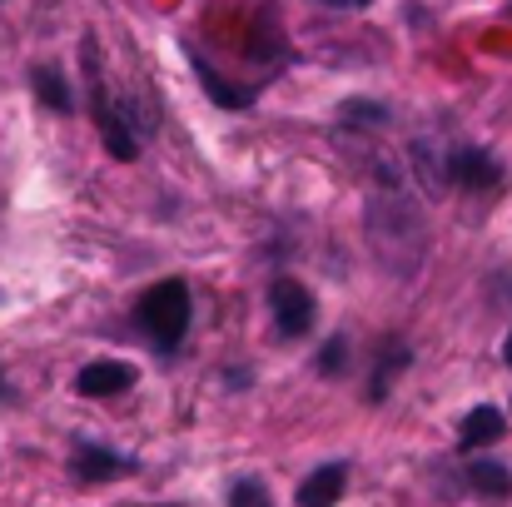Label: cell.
<instances>
[{"instance_id": "cell-1", "label": "cell", "mask_w": 512, "mask_h": 507, "mask_svg": "<svg viewBox=\"0 0 512 507\" xmlns=\"http://www.w3.org/2000/svg\"><path fill=\"white\" fill-rule=\"evenodd\" d=\"M135 319H140V329L155 338L160 348H174L184 338V329H189V289L179 279H165V284L145 289Z\"/></svg>"}, {"instance_id": "cell-2", "label": "cell", "mask_w": 512, "mask_h": 507, "mask_svg": "<svg viewBox=\"0 0 512 507\" xmlns=\"http://www.w3.org/2000/svg\"><path fill=\"white\" fill-rule=\"evenodd\" d=\"M363 229H368V244H373L378 259H388V244H398V239H413L418 244V214H413L408 199H398V189H378L368 199Z\"/></svg>"}, {"instance_id": "cell-3", "label": "cell", "mask_w": 512, "mask_h": 507, "mask_svg": "<svg viewBox=\"0 0 512 507\" xmlns=\"http://www.w3.org/2000/svg\"><path fill=\"white\" fill-rule=\"evenodd\" d=\"M269 309H274V329L284 338H304L314 329V294L299 284V279H274L269 289Z\"/></svg>"}, {"instance_id": "cell-4", "label": "cell", "mask_w": 512, "mask_h": 507, "mask_svg": "<svg viewBox=\"0 0 512 507\" xmlns=\"http://www.w3.org/2000/svg\"><path fill=\"white\" fill-rule=\"evenodd\" d=\"M135 363H120V358H100V363H85L80 368V378H75V388L85 393V398H115V393H125V388H135Z\"/></svg>"}, {"instance_id": "cell-5", "label": "cell", "mask_w": 512, "mask_h": 507, "mask_svg": "<svg viewBox=\"0 0 512 507\" xmlns=\"http://www.w3.org/2000/svg\"><path fill=\"white\" fill-rule=\"evenodd\" d=\"M95 120H100V135H105V150L115 155V160H135L140 155V140H135V130L125 125V115L115 110V100L95 85Z\"/></svg>"}, {"instance_id": "cell-6", "label": "cell", "mask_w": 512, "mask_h": 507, "mask_svg": "<svg viewBox=\"0 0 512 507\" xmlns=\"http://www.w3.org/2000/svg\"><path fill=\"white\" fill-rule=\"evenodd\" d=\"M498 179H503V169H498V160L488 150H473V145H458L453 150V184H463V189H493Z\"/></svg>"}, {"instance_id": "cell-7", "label": "cell", "mask_w": 512, "mask_h": 507, "mask_svg": "<svg viewBox=\"0 0 512 507\" xmlns=\"http://www.w3.org/2000/svg\"><path fill=\"white\" fill-rule=\"evenodd\" d=\"M70 468H75V478H80V483H110V478L130 473L135 463H130V458H120V453H105L100 443H80Z\"/></svg>"}, {"instance_id": "cell-8", "label": "cell", "mask_w": 512, "mask_h": 507, "mask_svg": "<svg viewBox=\"0 0 512 507\" xmlns=\"http://www.w3.org/2000/svg\"><path fill=\"white\" fill-rule=\"evenodd\" d=\"M343 483H348V468L343 463H324L304 478L299 488V507H334L343 498Z\"/></svg>"}, {"instance_id": "cell-9", "label": "cell", "mask_w": 512, "mask_h": 507, "mask_svg": "<svg viewBox=\"0 0 512 507\" xmlns=\"http://www.w3.org/2000/svg\"><path fill=\"white\" fill-rule=\"evenodd\" d=\"M503 433H508V423H503V413H498V408H473V413L463 418V428H458V443H463L468 453H478V448L498 443Z\"/></svg>"}, {"instance_id": "cell-10", "label": "cell", "mask_w": 512, "mask_h": 507, "mask_svg": "<svg viewBox=\"0 0 512 507\" xmlns=\"http://www.w3.org/2000/svg\"><path fill=\"white\" fill-rule=\"evenodd\" d=\"M468 488L483 493V498H508L512 473L503 468V463H473V468H468Z\"/></svg>"}, {"instance_id": "cell-11", "label": "cell", "mask_w": 512, "mask_h": 507, "mask_svg": "<svg viewBox=\"0 0 512 507\" xmlns=\"http://www.w3.org/2000/svg\"><path fill=\"white\" fill-rule=\"evenodd\" d=\"M398 368H408V348L388 343V348H383V363H378V373H373V383H368V398H373V403H383V398H388V383H393V373H398Z\"/></svg>"}, {"instance_id": "cell-12", "label": "cell", "mask_w": 512, "mask_h": 507, "mask_svg": "<svg viewBox=\"0 0 512 507\" xmlns=\"http://www.w3.org/2000/svg\"><path fill=\"white\" fill-rule=\"evenodd\" d=\"M35 95L50 105V110H70V90H65V80H60V70H50V65H40L35 70Z\"/></svg>"}, {"instance_id": "cell-13", "label": "cell", "mask_w": 512, "mask_h": 507, "mask_svg": "<svg viewBox=\"0 0 512 507\" xmlns=\"http://www.w3.org/2000/svg\"><path fill=\"white\" fill-rule=\"evenodd\" d=\"M229 507H274V503H269V493H264L259 478H239L229 488Z\"/></svg>"}, {"instance_id": "cell-14", "label": "cell", "mask_w": 512, "mask_h": 507, "mask_svg": "<svg viewBox=\"0 0 512 507\" xmlns=\"http://www.w3.org/2000/svg\"><path fill=\"white\" fill-rule=\"evenodd\" d=\"M343 368H348V338H329L324 353H319V373L334 378V373H343Z\"/></svg>"}, {"instance_id": "cell-15", "label": "cell", "mask_w": 512, "mask_h": 507, "mask_svg": "<svg viewBox=\"0 0 512 507\" xmlns=\"http://www.w3.org/2000/svg\"><path fill=\"white\" fill-rule=\"evenodd\" d=\"M319 5H334V10H363L368 0H319Z\"/></svg>"}, {"instance_id": "cell-16", "label": "cell", "mask_w": 512, "mask_h": 507, "mask_svg": "<svg viewBox=\"0 0 512 507\" xmlns=\"http://www.w3.org/2000/svg\"><path fill=\"white\" fill-rule=\"evenodd\" d=\"M503 353H508V363H512V334H508V348H503Z\"/></svg>"}]
</instances>
